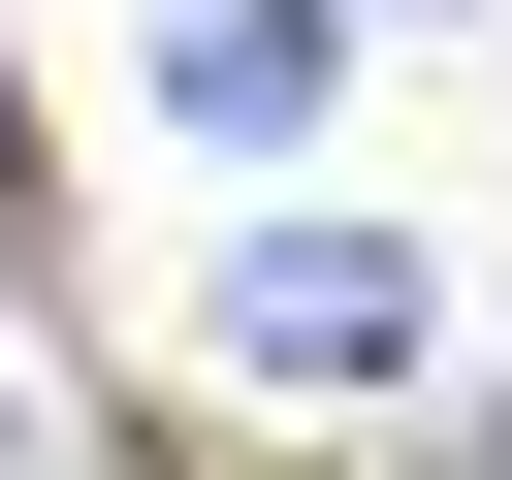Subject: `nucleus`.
Segmentation results:
<instances>
[{
  "label": "nucleus",
  "instance_id": "nucleus-2",
  "mask_svg": "<svg viewBox=\"0 0 512 480\" xmlns=\"http://www.w3.org/2000/svg\"><path fill=\"white\" fill-rule=\"evenodd\" d=\"M320 64H352V0H160V96L256 160V128H320Z\"/></svg>",
  "mask_w": 512,
  "mask_h": 480
},
{
  "label": "nucleus",
  "instance_id": "nucleus-1",
  "mask_svg": "<svg viewBox=\"0 0 512 480\" xmlns=\"http://www.w3.org/2000/svg\"><path fill=\"white\" fill-rule=\"evenodd\" d=\"M416 320H448L416 224H256V256H224V352H256V384H416Z\"/></svg>",
  "mask_w": 512,
  "mask_h": 480
}]
</instances>
